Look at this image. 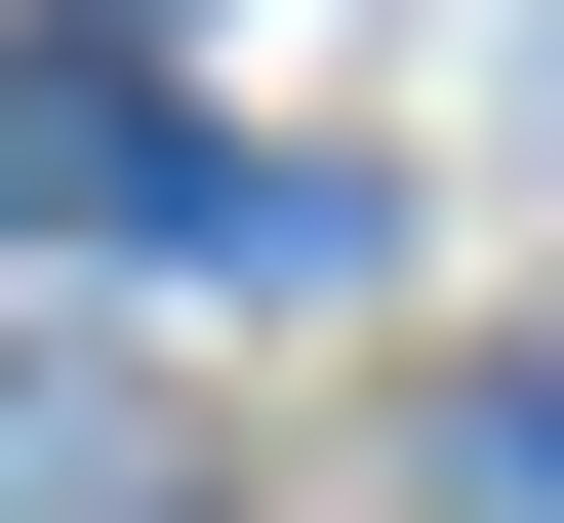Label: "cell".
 <instances>
[{
  "label": "cell",
  "mask_w": 564,
  "mask_h": 523,
  "mask_svg": "<svg viewBox=\"0 0 564 523\" xmlns=\"http://www.w3.org/2000/svg\"><path fill=\"white\" fill-rule=\"evenodd\" d=\"M444 443H484V523H564V362H484V403H444Z\"/></svg>",
  "instance_id": "cell-1"
}]
</instances>
